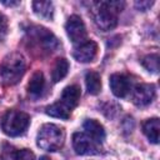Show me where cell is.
<instances>
[{"label": "cell", "mask_w": 160, "mask_h": 160, "mask_svg": "<svg viewBox=\"0 0 160 160\" xmlns=\"http://www.w3.org/2000/svg\"><path fill=\"white\" fill-rule=\"evenodd\" d=\"M122 1H100L95 4L94 21L99 29L108 31L116 26L118 15L122 10Z\"/></svg>", "instance_id": "6da1fadb"}, {"label": "cell", "mask_w": 160, "mask_h": 160, "mask_svg": "<svg viewBox=\"0 0 160 160\" xmlns=\"http://www.w3.org/2000/svg\"><path fill=\"white\" fill-rule=\"evenodd\" d=\"M26 62L20 52H11L6 55L0 66V75L2 82L6 85H15L24 75Z\"/></svg>", "instance_id": "7a4b0ae2"}, {"label": "cell", "mask_w": 160, "mask_h": 160, "mask_svg": "<svg viewBox=\"0 0 160 160\" xmlns=\"http://www.w3.org/2000/svg\"><path fill=\"white\" fill-rule=\"evenodd\" d=\"M38 146L46 151H58L65 141V131L55 124H45L38 132Z\"/></svg>", "instance_id": "3957f363"}, {"label": "cell", "mask_w": 160, "mask_h": 160, "mask_svg": "<svg viewBox=\"0 0 160 160\" xmlns=\"http://www.w3.org/2000/svg\"><path fill=\"white\" fill-rule=\"evenodd\" d=\"M30 125V116L20 110H9L1 120V129L8 136L22 135Z\"/></svg>", "instance_id": "277c9868"}, {"label": "cell", "mask_w": 160, "mask_h": 160, "mask_svg": "<svg viewBox=\"0 0 160 160\" xmlns=\"http://www.w3.org/2000/svg\"><path fill=\"white\" fill-rule=\"evenodd\" d=\"M72 148L78 155H94L99 152L100 144L86 132H75L72 135Z\"/></svg>", "instance_id": "5b68a950"}, {"label": "cell", "mask_w": 160, "mask_h": 160, "mask_svg": "<svg viewBox=\"0 0 160 160\" xmlns=\"http://www.w3.org/2000/svg\"><path fill=\"white\" fill-rule=\"evenodd\" d=\"M65 29H66V34L69 39L74 44H82L86 40V36H88L86 28L80 16L71 15L66 21Z\"/></svg>", "instance_id": "8992f818"}, {"label": "cell", "mask_w": 160, "mask_h": 160, "mask_svg": "<svg viewBox=\"0 0 160 160\" xmlns=\"http://www.w3.org/2000/svg\"><path fill=\"white\" fill-rule=\"evenodd\" d=\"M31 39H34L35 44L38 46H40L41 49H44L45 51H54L58 46V39L54 36L52 32H50L48 29L45 28H34L31 31Z\"/></svg>", "instance_id": "52a82bcc"}, {"label": "cell", "mask_w": 160, "mask_h": 160, "mask_svg": "<svg viewBox=\"0 0 160 160\" xmlns=\"http://www.w3.org/2000/svg\"><path fill=\"white\" fill-rule=\"evenodd\" d=\"M155 86L152 84H138L132 91V102L136 106H146L155 98Z\"/></svg>", "instance_id": "ba28073f"}, {"label": "cell", "mask_w": 160, "mask_h": 160, "mask_svg": "<svg viewBox=\"0 0 160 160\" xmlns=\"http://www.w3.org/2000/svg\"><path fill=\"white\" fill-rule=\"evenodd\" d=\"M96 54H98V44L92 40L79 44V46H76L74 50V58L79 62H90L95 59Z\"/></svg>", "instance_id": "9c48e42d"}, {"label": "cell", "mask_w": 160, "mask_h": 160, "mask_svg": "<svg viewBox=\"0 0 160 160\" xmlns=\"http://www.w3.org/2000/svg\"><path fill=\"white\" fill-rule=\"evenodd\" d=\"M110 89L116 98H125L130 91V81L122 74H112L109 80Z\"/></svg>", "instance_id": "30bf717a"}, {"label": "cell", "mask_w": 160, "mask_h": 160, "mask_svg": "<svg viewBox=\"0 0 160 160\" xmlns=\"http://www.w3.org/2000/svg\"><path fill=\"white\" fill-rule=\"evenodd\" d=\"M80 88L78 85H69L62 90L61 98H60V102L68 108L69 110H72L74 108L78 106L79 101H80Z\"/></svg>", "instance_id": "8fae6325"}, {"label": "cell", "mask_w": 160, "mask_h": 160, "mask_svg": "<svg viewBox=\"0 0 160 160\" xmlns=\"http://www.w3.org/2000/svg\"><path fill=\"white\" fill-rule=\"evenodd\" d=\"M84 130H85V132L90 136V138H92L98 144H100L101 145V142L104 141V139H105V130H104V126L99 122V121H96V120H94V119H86L85 121H84Z\"/></svg>", "instance_id": "7c38bea8"}, {"label": "cell", "mask_w": 160, "mask_h": 160, "mask_svg": "<svg viewBox=\"0 0 160 160\" xmlns=\"http://www.w3.org/2000/svg\"><path fill=\"white\" fill-rule=\"evenodd\" d=\"M142 131L146 135V138L149 139V141H151L152 144H158L159 142V135H160V121H159V119L158 118L148 119L142 124Z\"/></svg>", "instance_id": "4fadbf2b"}, {"label": "cell", "mask_w": 160, "mask_h": 160, "mask_svg": "<svg viewBox=\"0 0 160 160\" xmlns=\"http://www.w3.org/2000/svg\"><path fill=\"white\" fill-rule=\"evenodd\" d=\"M44 89H45L44 74H42L41 71H36V72L31 76L30 81H29V84H28V91H29L30 95L38 98V96H40V95L42 94Z\"/></svg>", "instance_id": "5bb4252c"}, {"label": "cell", "mask_w": 160, "mask_h": 160, "mask_svg": "<svg viewBox=\"0 0 160 160\" xmlns=\"http://www.w3.org/2000/svg\"><path fill=\"white\" fill-rule=\"evenodd\" d=\"M85 84L88 92L91 95H96L101 90V78L96 71H89L85 75Z\"/></svg>", "instance_id": "9a60e30c"}, {"label": "cell", "mask_w": 160, "mask_h": 160, "mask_svg": "<svg viewBox=\"0 0 160 160\" xmlns=\"http://www.w3.org/2000/svg\"><path fill=\"white\" fill-rule=\"evenodd\" d=\"M32 9L36 15L44 19H51L54 14V5L51 1H34Z\"/></svg>", "instance_id": "2e32d148"}, {"label": "cell", "mask_w": 160, "mask_h": 160, "mask_svg": "<svg viewBox=\"0 0 160 160\" xmlns=\"http://www.w3.org/2000/svg\"><path fill=\"white\" fill-rule=\"evenodd\" d=\"M69 71V62L66 59L64 58H60L56 60L54 68H52V72H51V78H52V81L54 82H58L60 80H62L66 74Z\"/></svg>", "instance_id": "e0dca14e"}, {"label": "cell", "mask_w": 160, "mask_h": 160, "mask_svg": "<svg viewBox=\"0 0 160 160\" xmlns=\"http://www.w3.org/2000/svg\"><path fill=\"white\" fill-rule=\"evenodd\" d=\"M45 112L52 118H58V119H69L70 118V114H71V110H69L68 108H65L60 101L52 104V105H49L46 109H45Z\"/></svg>", "instance_id": "ac0fdd59"}, {"label": "cell", "mask_w": 160, "mask_h": 160, "mask_svg": "<svg viewBox=\"0 0 160 160\" xmlns=\"http://www.w3.org/2000/svg\"><path fill=\"white\" fill-rule=\"evenodd\" d=\"M142 65L145 66L146 70L152 71V72H158L159 70V56L158 54H151L148 55L142 59Z\"/></svg>", "instance_id": "d6986e66"}, {"label": "cell", "mask_w": 160, "mask_h": 160, "mask_svg": "<svg viewBox=\"0 0 160 160\" xmlns=\"http://www.w3.org/2000/svg\"><path fill=\"white\" fill-rule=\"evenodd\" d=\"M12 159L14 160H35V155L29 149H21V150H16L12 154Z\"/></svg>", "instance_id": "ffe728a7"}, {"label": "cell", "mask_w": 160, "mask_h": 160, "mask_svg": "<svg viewBox=\"0 0 160 160\" xmlns=\"http://www.w3.org/2000/svg\"><path fill=\"white\" fill-rule=\"evenodd\" d=\"M6 30H8V21H6V18L0 12V38H2V36L6 34Z\"/></svg>", "instance_id": "44dd1931"}, {"label": "cell", "mask_w": 160, "mask_h": 160, "mask_svg": "<svg viewBox=\"0 0 160 160\" xmlns=\"http://www.w3.org/2000/svg\"><path fill=\"white\" fill-rule=\"evenodd\" d=\"M152 4H154L152 1H136V2H135V6H136L139 10L145 11V10H148Z\"/></svg>", "instance_id": "7402d4cb"}, {"label": "cell", "mask_w": 160, "mask_h": 160, "mask_svg": "<svg viewBox=\"0 0 160 160\" xmlns=\"http://www.w3.org/2000/svg\"><path fill=\"white\" fill-rule=\"evenodd\" d=\"M4 5H8V6H11V5H18L19 1H2Z\"/></svg>", "instance_id": "603a6c76"}, {"label": "cell", "mask_w": 160, "mask_h": 160, "mask_svg": "<svg viewBox=\"0 0 160 160\" xmlns=\"http://www.w3.org/2000/svg\"><path fill=\"white\" fill-rule=\"evenodd\" d=\"M40 160H51V159H50L49 156H41V158H40Z\"/></svg>", "instance_id": "cb8c5ba5"}]
</instances>
